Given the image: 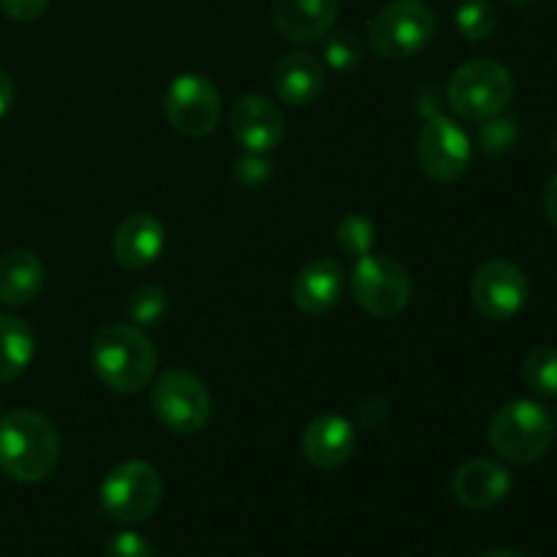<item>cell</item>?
<instances>
[{
	"instance_id": "e575fe53",
	"label": "cell",
	"mask_w": 557,
	"mask_h": 557,
	"mask_svg": "<svg viewBox=\"0 0 557 557\" xmlns=\"http://www.w3.org/2000/svg\"><path fill=\"white\" fill-rule=\"evenodd\" d=\"M555 424H557V419H555Z\"/></svg>"
},
{
	"instance_id": "ac0fdd59",
	"label": "cell",
	"mask_w": 557,
	"mask_h": 557,
	"mask_svg": "<svg viewBox=\"0 0 557 557\" xmlns=\"http://www.w3.org/2000/svg\"><path fill=\"white\" fill-rule=\"evenodd\" d=\"M272 90L286 107H310L324 90V63L313 52H292L272 69Z\"/></svg>"
},
{
	"instance_id": "2e32d148",
	"label": "cell",
	"mask_w": 557,
	"mask_h": 557,
	"mask_svg": "<svg viewBox=\"0 0 557 557\" xmlns=\"http://www.w3.org/2000/svg\"><path fill=\"white\" fill-rule=\"evenodd\" d=\"M166 248V228L156 215L134 212L117 226L112 239V253L123 270H145L156 264Z\"/></svg>"
},
{
	"instance_id": "ffe728a7",
	"label": "cell",
	"mask_w": 557,
	"mask_h": 557,
	"mask_svg": "<svg viewBox=\"0 0 557 557\" xmlns=\"http://www.w3.org/2000/svg\"><path fill=\"white\" fill-rule=\"evenodd\" d=\"M36 357V335L16 315H0V384L20 379Z\"/></svg>"
},
{
	"instance_id": "e0dca14e",
	"label": "cell",
	"mask_w": 557,
	"mask_h": 557,
	"mask_svg": "<svg viewBox=\"0 0 557 557\" xmlns=\"http://www.w3.org/2000/svg\"><path fill=\"white\" fill-rule=\"evenodd\" d=\"M346 292V272L335 259H315L297 272L292 299L302 313L324 315L335 308Z\"/></svg>"
},
{
	"instance_id": "52a82bcc",
	"label": "cell",
	"mask_w": 557,
	"mask_h": 557,
	"mask_svg": "<svg viewBox=\"0 0 557 557\" xmlns=\"http://www.w3.org/2000/svg\"><path fill=\"white\" fill-rule=\"evenodd\" d=\"M150 406L158 422L177 435H196L212 419V395L190 370H166L150 389Z\"/></svg>"
},
{
	"instance_id": "f1b7e54d",
	"label": "cell",
	"mask_w": 557,
	"mask_h": 557,
	"mask_svg": "<svg viewBox=\"0 0 557 557\" xmlns=\"http://www.w3.org/2000/svg\"><path fill=\"white\" fill-rule=\"evenodd\" d=\"M49 0H0V9L14 22H33L47 11Z\"/></svg>"
},
{
	"instance_id": "9c48e42d",
	"label": "cell",
	"mask_w": 557,
	"mask_h": 557,
	"mask_svg": "<svg viewBox=\"0 0 557 557\" xmlns=\"http://www.w3.org/2000/svg\"><path fill=\"white\" fill-rule=\"evenodd\" d=\"M163 109H166V117L174 131L190 136V139H205L221 123L223 103L221 92L207 76L180 74L166 87Z\"/></svg>"
},
{
	"instance_id": "d4e9b609",
	"label": "cell",
	"mask_w": 557,
	"mask_h": 557,
	"mask_svg": "<svg viewBox=\"0 0 557 557\" xmlns=\"http://www.w3.org/2000/svg\"><path fill=\"white\" fill-rule=\"evenodd\" d=\"M362 41L351 30H337L324 36V63L332 71H354L362 63Z\"/></svg>"
},
{
	"instance_id": "5bb4252c",
	"label": "cell",
	"mask_w": 557,
	"mask_h": 557,
	"mask_svg": "<svg viewBox=\"0 0 557 557\" xmlns=\"http://www.w3.org/2000/svg\"><path fill=\"white\" fill-rule=\"evenodd\" d=\"M341 16V0H272V25L286 41H321Z\"/></svg>"
},
{
	"instance_id": "1f68e13d",
	"label": "cell",
	"mask_w": 557,
	"mask_h": 557,
	"mask_svg": "<svg viewBox=\"0 0 557 557\" xmlns=\"http://www.w3.org/2000/svg\"><path fill=\"white\" fill-rule=\"evenodd\" d=\"M482 557H525V555L515 553V549H493V553H484Z\"/></svg>"
},
{
	"instance_id": "4fadbf2b",
	"label": "cell",
	"mask_w": 557,
	"mask_h": 557,
	"mask_svg": "<svg viewBox=\"0 0 557 557\" xmlns=\"http://www.w3.org/2000/svg\"><path fill=\"white\" fill-rule=\"evenodd\" d=\"M302 455L305 460L321 471L343 468L357 451V430L341 413H321L302 430Z\"/></svg>"
},
{
	"instance_id": "d6986e66",
	"label": "cell",
	"mask_w": 557,
	"mask_h": 557,
	"mask_svg": "<svg viewBox=\"0 0 557 557\" xmlns=\"http://www.w3.org/2000/svg\"><path fill=\"white\" fill-rule=\"evenodd\" d=\"M44 288V264L33 250H9L0 256V302L9 308L30 305Z\"/></svg>"
},
{
	"instance_id": "f546056e",
	"label": "cell",
	"mask_w": 557,
	"mask_h": 557,
	"mask_svg": "<svg viewBox=\"0 0 557 557\" xmlns=\"http://www.w3.org/2000/svg\"><path fill=\"white\" fill-rule=\"evenodd\" d=\"M11 103H14V82L5 71H0V117L9 114Z\"/></svg>"
},
{
	"instance_id": "603a6c76",
	"label": "cell",
	"mask_w": 557,
	"mask_h": 557,
	"mask_svg": "<svg viewBox=\"0 0 557 557\" xmlns=\"http://www.w3.org/2000/svg\"><path fill=\"white\" fill-rule=\"evenodd\" d=\"M455 22L460 36L468 38V41H484L498 27V16H495V9L490 0H462L457 5Z\"/></svg>"
},
{
	"instance_id": "8fae6325",
	"label": "cell",
	"mask_w": 557,
	"mask_h": 557,
	"mask_svg": "<svg viewBox=\"0 0 557 557\" xmlns=\"http://www.w3.org/2000/svg\"><path fill=\"white\" fill-rule=\"evenodd\" d=\"M471 302L490 321L515 319L528 302L525 272L506 259L484 261L471 277Z\"/></svg>"
},
{
	"instance_id": "4dcf8cb0",
	"label": "cell",
	"mask_w": 557,
	"mask_h": 557,
	"mask_svg": "<svg viewBox=\"0 0 557 557\" xmlns=\"http://www.w3.org/2000/svg\"><path fill=\"white\" fill-rule=\"evenodd\" d=\"M544 212H547V221L557 228V174L549 180L547 190H544Z\"/></svg>"
},
{
	"instance_id": "6da1fadb",
	"label": "cell",
	"mask_w": 557,
	"mask_h": 557,
	"mask_svg": "<svg viewBox=\"0 0 557 557\" xmlns=\"http://www.w3.org/2000/svg\"><path fill=\"white\" fill-rule=\"evenodd\" d=\"M60 462V435L47 417L27 408L0 417V471L20 484L44 482Z\"/></svg>"
},
{
	"instance_id": "5b68a950",
	"label": "cell",
	"mask_w": 557,
	"mask_h": 557,
	"mask_svg": "<svg viewBox=\"0 0 557 557\" xmlns=\"http://www.w3.org/2000/svg\"><path fill=\"white\" fill-rule=\"evenodd\" d=\"M435 36V14L422 0H395L370 20L368 44L381 60L403 63Z\"/></svg>"
},
{
	"instance_id": "30bf717a",
	"label": "cell",
	"mask_w": 557,
	"mask_h": 557,
	"mask_svg": "<svg viewBox=\"0 0 557 557\" xmlns=\"http://www.w3.org/2000/svg\"><path fill=\"white\" fill-rule=\"evenodd\" d=\"M473 147L455 120L435 114L422 125L417 139V161L435 183H455L471 166Z\"/></svg>"
},
{
	"instance_id": "4316f807",
	"label": "cell",
	"mask_w": 557,
	"mask_h": 557,
	"mask_svg": "<svg viewBox=\"0 0 557 557\" xmlns=\"http://www.w3.org/2000/svg\"><path fill=\"white\" fill-rule=\"evenodd\" d=\"M103 557H156V549L141 533L120 531L107 542Z\"/></svg>"
},
{
	"instance_id": "3957f363",
	"label": "cell",
	"mask_w": 557,
	"mask_h": 557,
	"mask_svg": "<svg viewBox=\"0 0 557 557\" xmlns=\"http://www.w3.org/2000/svg\"><path fill=\"white\" fill-rule=\"evenodd\" d=\"M555 417L536 400H509L490 419L487 438L495 455L515 466L542 460L555 441Z\"/></svg>"
},
{
	"instance_id": "44dd1931",
	"label": "cell",
	"mask_w": 557,
	"mask_h": 557,
	"mask_svg": "<svg viewBox=\"0 0 557 557\" xmlns=\"http://www.w3.org/2000/svg\"><path fill=\"white\" fill-rule=\"evenodd\" d=\"M522 384L539 397H557V348L539 346L522 362Z\"/></svg>"
},
{
	"instance_id": "836d02e7",
	"label": "cell",
	"mask_w": 557,
	"mask_h": 557,
	"mask_svg": "<svg viewBox=\"0 0 557 557\" xmlns=\"http://www.w3.org/2000/svg\"><path fill=\"white\" fill-rule=\"evenodd\" d=\"M553 152L557 156V134H555V139H553Z\"/></svg>"
},
{
	"instance_id": "7402d4cb",
	"label": "cell",
	"mask_w": 557,
	"mask_h": 557,
	"mask_svg": "<svg viewBox=\"0 0 557 557\" xmlns=\"http://www.w3.org/2000/svg\"><path fill=\"white\" fill-rule=\"evenodd\" d=\"M125 313L139 330L158 326L169 313V294L161 286H139L125 302Z\"/></svg>"
},
{
	"instance_id": "277c9868",
	"label": "cell",
	"mask_w": 557,
	"mask_h": 557,
	"mask_svg": "<svg viewBox=\"0 0 557 557\" xmlns=\"http://www.w3.org/2000/svg\"><path fill=\"white\" fill-rule=\"evenodd\" d=\"M511 96H515V76L498 60H468L451 74L449 107L457 117L468 123H484L504 114Z\"/></svg>"
},
{
	"instance_id": "7c38bea8",
	"label": "cell",
	"mask_w": 557,
	"mask_h": 557,
	"mask_svg": "<svg viewBox=\"0 0 557 557\" xmlns=\"http://www.w3.org/2000/svg\"><path fill=\"white\" fill-rule=\"evenodd\" d=\"M228 125H232V136L245 152H256V156H267L275 147H281L283 136H286V120L277 103L267 96H243L234 103L232 114H228Z\"/></svg>"
},
{
	"instance_id": "cb8c5ba5",
	"label": "cell",
	"mask_w": 557,
	"mask_h": 557,
	"mask_svg": "<svg viewBox=\"0 0 557 557\" xmlns=\"http://www.w3.org/2000/svg\"><path fill=\"white\" fill-rule=\"evenodd\" d=\"M337 245L346 250L348 256L359 259V256L373 253L375 245V226L368 215L362 212H351L337 223Z\"/></svg>"
},
{
	"instance_id": "9a60e30c",
	"label": "cell",
	"mask_w": 557,
	"mask_h": 557,
	"mask_svg": "<svg viewBox=\"0 0 557 557\" xmlns=\"http://www.w3.org/2000/svg\"><path fill=\"white\" fill-rule=\"evenodd\" d=\"M509 490L511 473L500 462L484 460V457L462 462L455 471V476H451V495H455V500L473 511H487L498 506L509 495Z\"/></svg>"
},
{
	"instance_id": "484cf974",
	"label": "cell",
	"mask_w": 557,
	"mask_h": 557,
	"mask_svg": "<svg viewBox=\"0 0 557 557\" xmlns=\"http://www.w3.org/2000/svg\"><path fill=\"white\" fill-rule=\"evenodd\" d=\"M517 139H520V128H517L515 117L498 114V117H490L479 125L476 141L487 156H504V152H509L517 145Z\"/></svg>"
},
{
	"instance_id": "8992f818",
	"label": "cell",
	"mask_w": 557,
	"mask_h": 557,
	"mask_svg": "<svg viewBox=\"0 0 557 557\" xmlns=\"http://www.w3.org/2000/svg\"><path fill=\"white\" fill-rule=\"evenodd\" d=\"M163 498V479L156 466L128 460L114 466L101 482V509L120 525H141L158 511Z\"/></svg>"
},
{
	"instance_id": "7a4b0ae2",
	"label": "cell",
	"mask_w": 557,
	"mask_h": 557,
	"mask_svg": "<svg viewBox=\"0 0 557 557\" xmlns=\"http://www.w3.org/2000/svg\"><path fill=\"white\" fill-rule=\"evenodd\" d=\"M92 370L107 389L139 395L156 375L158 354L145 332L134 324H107L92 337Z\"/></svg>"
},
{
	"instance_id": "83f0119b",
	"label": "cell",
	"mask_w": 557,
	"mask_h": 557,
	"mask_svg": "<svg viewBox=\"0 0 557 557\" xmlns=\"http://www.w3.org/2000/svg\"><path fill=\"white\" fill-rule=\"evenodd\" d=\"M234 174H237L239 183L245 185H261L270 174V163L264 161V156H256V152H248L245 158H239L237 166H234Z\"/></svg>"
},
{
	"instance_id": "ba28073f",
	"label": "cell",
	"mask_w": 557,
	"mask_h": 557,
	"mask_svg": "<svg viewBox=\"0 0 557 557\" xmlns=\"http://www.w3.org/2000/svg\"><path fill=\"white\" fill-rule=\"evenodd\" d=\"M348 281L357 305L373 319H395L411 302V275L392 256H359Z\"/></svg>"
},
{
	"instance_id": "d6a6232c",
	"label": "cell",
	"mask_w": 557,
	"mask_h": 557,
	"mask_svg": "<svg viewBox=\"0 0 557 557\" xmlns=\"http://www.w3.org/2000/svg\"><path fill=\"white\" fill-rule=\"evenodd\" d=\"M504 3H509V5H525V3H531V0H504Z\"/></svg>"
}]
</instances>
